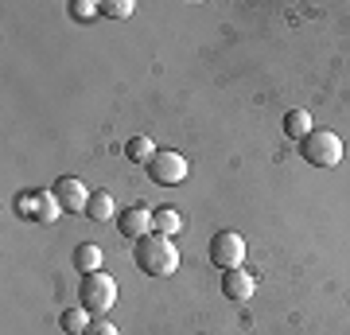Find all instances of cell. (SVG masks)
<instances>
[{
	"mask_svg": "<svg viewBox=\"0 0 350 335\" xmlns=\"http://www.w3.org/2000/svg\"><path fill=\"white\" fill-rule=\"evenodd\" d=\"M133 261H137V269L144 277H172L179 269V249H175L172 238L148 234L133 246Z\"/></svg>",
	"mask_w": 350,
	"mask_h": 335,
	"instance_id": "obj_1",
	"label": "cell"
},
{
	"mask_svg": "<svg viewBox=\"0 0 350 335\" xmlns=\"http://www.w3.org/2000/svg\"><path fill=\"white\" fill-rule=\"evenodd\" d=\"M300 156L312 168H335V164H342V137L335 129H312L300 140Z\"/></svg>",
	"mask_w": 350,
	"mask_h": 335,
	"instance_id": "obj_2",
	"label": "cell"
},
{
	"mask_svg": "<svg viewBox=\"0 0 350 335\" xmlns=\"http://www.w3.org/2000/svg\"><path fill=\"white\" fill-rule=\"evenodd\" d=\"M78 304H82L90 316H105V312L117 304V281H113L105 269L86 273L82 277V285H78Z\"/></svg>",
	"mask_w": 350,
	"mask_h": 335,
	"instance_id": "obj_3",
	"label": "cell"
},
{
	"mask_svg": "<svg viewBox=\"0 0 350 335\" xmlns=\"http://www.w3.org/2000/svg\"><path fill=\"white\" fill-rule=\"evenodd\" d=\"M245 238L238 234V230H218V234L211 238V265L214 269H241V261H245Z\"/></svg>",
	"mask_w": 350,
	"mask_h": 335,
	"instance_id": "obj_4",
	"label": "cell"
},
{
	"mask_svg": "<svg viewBox=\"0 0 350 335\" xmlns=\"http://www.w3.org/2000/svg\"><path fill=\"white\" fill-rule=\"evenodd\" d=\"M144 168H148V179L152 184H160V187H175V184L187 179V160H183L175 149H160Z\"/></svg>",
	"mask_w": 350,
	"mask_h": 335,
	"instance_id": "obj_5",
	"label": "cell"
},
{
	"mask_svg": "<svg viewBox=\"0 0 350 335\" xmlns=\"http://www.w3.org/2000/svg\"><path fill=\"white\" fill-rule=\"evenodd\" d=\"M152 214H156V207H148V203H133L129 211L117 214V230L125 238H133V242H140V238L152 234Z\"/></svg>",
	"mask_w": 350,
	"mask_h": 335,
	"instance_id": "obj_6",
	"label": "cell"
},
{
	"mask_svg": "<svg viewBox=\"0 0 350 335\" xmlns=\"http://www.w3.org/2000/svg\"><path fill=\"white\" fill-rule=\"evenodd\" d=\"M51 191H55V199L63 203V211H70V214H75V211H82V214H86L90 191L82 187V179H78V175H59Z\"/></svg>",
	"mask_w": 350,
	"mask_h": 335,
	"instance_id": "obj_7",
	"label": "cell"
},
{
	"mask_svg": "<svg viewBox=\"0 0 350 335\" xmlns=\"http://www.w3.org/2000/svg\"><path fill=\"white\" fill-rule=\"evenodd\" d=\"M222 293L230 304H250L253 293H257V277L245 273V269H226L222 273Z\"/></svg>",
	"mask_w": 350,
	"mask_h": 335,
	"instance_id": "obj_8",
	"label": "cell"
},
{
	"mask_svg": "<svg viewBox=\"0 0 350 335\" xmlns=\"http://www.w3.org/2000/svg\"><path fill=\"white\" fill-rule=\"evenodd\" d=\"M20 207H24V214H27V219H36V223H55V219L63 214V203L55 199V191L24 195V199H20Z\"/></svg>",
	"mask_w": 350,
	"mask_h": 335,
	"instance_id": "obj_9",
	"label": "cell"
},
{
	"mask_svg": "<svg viewBox=\"0 0 350 335\" xmlns=\"http://www.w3.org/2000/svg\"><path fill=\"white\" fill-rule=\"evenodd\" d=\"M179 230H183V219H179V211H175V207H156V214H152V234L175 238Z\"/></svg>",
	"mask_w": 350,
	"mask_h": 335,
	"instance_id": "obj_10",
	"label": "cell"
},
{
	"mask_svg": "<svg viewBox=\"0 0 350 335\" xmlns=\"http://www.w3.org/2000/svg\"><path fill=\"white\" fill-rule=\"evenodd\" d=\"M315 129V121H312V113L308 110H288V117H284V133L292 140H304L308 133Z\"/></svg>",
	"mask_w": 350,
	"mask_h": 335,
	"instance_id": "obj_11",
	"label": "cell"
},
{
	"mask_svg": "<svg viewBox=\"0 0 350 335\" xmlns=\"http://www.w3.org/2000/svg\"><path fill=\"white\" fill-rule=\"evenodd\" d=\"M75 269H78L82 277H86V273H98V269H101V249L94 246V242H82V246L75 249Z\"/></svg>",
	"mask_w": 350,
	"mask_h": 335,
	"instance_id": "obj_12",
	"label": "cell"
},
{
	"mask_svg": "<svg viewBox=\"0 0 350 335\" xmlns=\"http://www.w3.org/2000/svg\"><path fill=\"white\" fill-rule=\"evenodd\" d=\"M113 195L109 191H94L86 203V219H94V223H105V219H113Z\"/></svg>",
	"mask_w": 350,
	"mask_h": 335,
	"instance_id": "obj_13",
	"label": "cell"
},
{
	"mask_svg": "<svg viewBox=\"0 0 350 335\" xmlns=\"http://www.w3.org/2000/svg\"><path fill=\"white\" fill-rule=\"evenodd\" d=\"M59 323H63V332H70V335H82L90 327V323H94V316H90L86 308H82V304H78V308H66L63 316H59Z\"/></svg>",
	"mask_w": 350,
	"mask_h": 335,
	"instance_id": "obj_14",
	"label": "cell"
},
{
	"mask_svg": "<svg viewBox=\"0 0 350 335\" xmlns=\"http://www.w3.org/2000/svg\"><path fill=\"white\" fill-rule=\"evenodd\" d=\"M156 152H160V149H156V145H152L148 137H133V140L125 145V156H129L133 164H148L152 156H156Z\"/></svg>",
	"mask_w": 350,
	"mask_h": 335,
	"instance_id": "obj_15",
	"label": "cell"
},
{
	"mask_svg": "<svg viewBox=\"0 0 350 335\" xmlns=\"http://www.w3.org/2000/svg\"><path fill=\"white\" fill-rule=\"evenodd\" d=\"M133 12H137L133 0H101V16H109V20H129Z\"/></svg>",
	"mask_w": 350,
	"mask_h": 335,
	"instance_id": "obj_16",
	"label": "cell"
},
{
	"mask_svg": "<svg viewBox=\"0 0 350 335\" xmlns=\"http://www.w3.org/2000/svg\"><path fill=\"white\" fill-rule=\"evenodd\" d=\"M70 16H75L78 24H90L94 16H101V4H94V0H75L70 4Z\"/></svg>",
	"mask_w": 350,
	"mask_h": 335,
	"instance_id": "obj_17",
	"label": "cell"
},
{
	"mask_svg": "<svg viewBox=\"0 0 350 335\" xmlns=\"http://www.w3.org/2000/svg\"><path fill=\"white\" fill-rule=\"evenodd\" d=\"M82 335H121V332H117V327H113L109 320H94V323H90V327H86Z\"/></svg>",
	"mask_w": 350,
	"mask_h": 335,
	"instance_id": "obj_18",
	"label": "cell"
}]
</instances>
